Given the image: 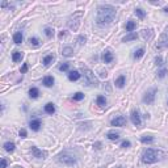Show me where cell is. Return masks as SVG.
<instances>
[{
    "label": "cell",
    "instance_id": "1",
    "mask_svg": "<svg viewBox=\"0 0 168 168\" xmlns=\"http://www.w3.org/2000/svg\"><path fill=\"white\" fill-rule=\"evenodd\" d=\"M116 17V8L112 5H99L97 7V17L96 22L99 25H109L113 22Z\"/></svg>",
    "mask_w": 168,
    "mask_h": 168
},
{
    "label": "cell",
    "instance_id": "2",
    "mask_svg": "<svg viewBox=\"0 0 168 168\" xmlns=\"http://www.w3.org/2000/svg\"><path fill=\"white\" fill-rule=\"evenodd\" d=\"M162 156H165V154H163L162 151H158V150H154V148H147L143 152V155H142V160L146 164H154L158 160L163 159Z\"/></svg>",
    "mask_w": 168,
    "mask_h": 168
},
{
    "label": "cell",
    "instance_id": "3",
    "mask_svg": "<svg viewBox=\"0 0 168 168\" xmlns=\"http://www.w3.org/2000/svg\"><path fill=\"white\" fill-rule=\"evenodd\" d=\"M84 70V78H85V83L89 87H97L99 85V80L94 78V74L92 72L89 68H83Z\"/></svg>",
    "mask_w": 168,
    "mask_h": 168
},
{
    "label": "cell",
    "instance_id": "4",
    "mask_svg": "<svg viewBox=\"0 0 168 168\" xmlns=\"http://www.w3.org/2000/svg\"><path fill=\"white\" fill-rule=\"evenodd\" d=\"M156 88H152V89H150V91H147L146 93H144V96H143V102L144 104H152L154 102V100H155V96H156Z\"/></svg>",
    "mask_w": 168,
    "mask_h": 168
},
{
    "label": "cell",
    "instance_id": "5",
    "mask_svg": "<svg viewBox=\"0 0 168 168\" xmlns=\"http://www.w3.org/2000/svg\"><path fill=\"white\" fill-rule=\"evenodd\" d=\"M59 162L63 163L66 165H74L76 163V159L72 156V155H68V154H60L59 155Z\"/></svg>",
    "mask_w": 168,
    "mask_h": 168
},
{
    "label": "cell",
    "instance_id": "6",
    "mask_svg": "<svg viewBox=\"0 0 168 168\" xmlns=\"http://www.w3.org/2000/svg\"><path fill=\"white\" fill-rule=\"evenodd\" d=\"M32 155H33L34 158H37V159H45V158L47 156V152L42 151V150H39L38 147H36V146H32Z\"/></svg>",
    "mask_w": 168,
    "mask_h": 168
},
{
    "label": "cell",
    "instance_id": "7",
    "mask_svg": "<svg viewBox=\"0 0 168 168\" xmlns=\"http://www.w3.org/2000/svg\"><path fill=\"white\" fill-rule=\"evenodd\" d=\"M130 120L131 122L134 123V125L136 126V127H139L142 123V120H141V114H139V112L136 109H134L133 112H131V116H130Z\"/></svg>",
    "mask_w": 168,
    "mask_h": 168
},
{
    "label": "cell",
    "instance_id": "8",
    "mask_svg": "<svg viewBox=\"0 0 168 168\" xmlns=\"http://www.w3.org/2000/svg\"><path fill=\"white\" fill-rule=\"evenodd\" d=\"M125 123H126V118L122 117V116H118V117H116L114 120L110 121V125H112V126H118V127L123 126Z\"/></svg>",
    "mask_w": 168,
    "mask_h": 168
},
{
    "label": "cell",
    "instance_id": "9",
    "mask_svg": "<svg viewBox=\"0 0 168 168\" xmlns=\"http://www.w3.org/2000/svg\"><path fill=\"white\" fill-rule=\"evenodd\" d=\"M101 59L104 63H110L113 59H114V57H113V54L110 51H104L101 55Z\"/></svg>",
    "mask_w": 168,
    "mask_h": 168
},
{
    "label": "cell",
    "instance_id": "10",
    "mask_svg": "<svg viewBox=\"0 0 168 168\" xmlns=\"http://www.w3.org/2000/svg\"><path fill=\"white\" fill-rule=\"evenodd\" d=\"M29 126H30V129L33 131H38L39 129H41V121L39 120H32L30 123H29Z\"/></svg>",
    "mask_w": 168,
    "mask_h": 168
},
{
    "label": "cell",
    "instance_id": "11",
    "mask_svg": "<svg viewBox=\"0 0 168 168\" xmlns=\"http://www.w3.org/2000/svg\"><path fill=\"white\" fill-rule=\"evenodd\" d=\"M42 84H43L45 87H52V85H54V78L50 76V75L45 76L43 80H42Z\"/></svg>",
    "mask_w": 168,
    "mask_h": 168
},
{
    "label": "cell",
    "instance_id": "12",
    "mask_svg": "<svg viewBox=\"0 0 168 168\" xmlns=\"http://www.w3.org/2000/svg\"><path fill=\"white\" fill-rule=\"evenodd\" d=\"M125 83H126V79L123 75L118 76V78L116 79V87H117V88H123V87H125Z\"/></svg>",
    "mask_w": 168,
    "mask_h": 168
},
{
    "label": "cell",
    "instance_id": "13",
    "mask_svg": "<svg viewBox=\"0 0 168 168\" xmlns=\"http://www.w3.org/2000/svg\"><path fill=\"white\" fill-rule=\"evenodd\" d=\"M80 79V74H79V71H71V72H68V80L71 81H76Z\"/></svg>",
    "mask_w": 168,
    "mask_h": 168
},
{
    "label": "cell",
    "instance_id": "14",
    "mask_svg": "<svg viewBox=\"0 0 168 168\" xmlns=\"http://www.w3.org/2000/svg\"><path fill=\"white\" fill-rule=\"evenodd\" d=\"M22 39H24V36L21 32H16V33L13 34V42H15V43L20 45L21 42H22Z\"/></svg>",
    "mask_w": 168,
    "mask_h": 168
},
{
    "label": "cell",
    "instance_id": "15",
    "mask_svg": "<svg viewBox=\"0 0 168 168\" xmlns=\"http://www.w3.org/2000/svg\"><path fill=\"white\" fill-rule=\"evenodd\" d=\"M135 26H136L135 21H133V20H129L127 22H126V25H125L126 32H130V33H133V30H134V29H135Z\"/></svg>",
    "mask_w": 168,
    "mask_h": 168
},
{
    "label": "cell",
    "instance_id": "16",
    "mask_svg": "<svg viewBox=\"0 0 168 168\" xmlns=\"http://www.w3.org/2000/svg\"><path fill=\"white\" fill-rule=\"evenodd\" d=\"M45 112L47 113V114H52V113L55 112V106L52 102H47L46 105H45Z\"/></svg>",
    "mask_w": 168,
    "mask_h": 168
},
{
    "label": "cell",
    "instance_id": "17",
    "mask_svg": "<svg viewBox=\"0 0 168 168\" xmlns=\"http://www.w3.org/2000/svg\"><path fill=\"white\" fill-rule=\"evenodd\" d=\"M96 104L99 105L100 108H104L105 105H106V99H105L104 96H101V94H100V96H97V99H96Z\"/></svg>",
    "mask_w": 168,
    "mask_h": 168
},
{
    "label": "cell",
    "instance_id": "18",
    "mask_svg": "<svg viewBox=\"0 0 168 168\" xmlns=\"http://www.w3.org/2000/svg\"><path fill=\"white\" fill-rule=\"evenodd\" d=\"M39 94V91L38 88H36V87H32L30 89H29V96L32 97V99H37Z\"/></svg>",
    "mask_w": 168,
    "mask_h": 168
},
{
    "label": "cell",
    "instance_id": "19",
    "mask_svg": "<svg viewBox=\"0 0 168 168\" xmlns=\"http://www.w3.org/2000/svg\"><path fill=\"white\" fill-rule=\"evenodd\" d=\"M62 54L64 55V57H71V55L74 54V49H72V47H70V46H66V47H63V50H62Z\"/></svg>",
    "mask_w": 168,
    "mask_h": 168
},
{
    "label": "cell",
    "instance_id": "20",
    "mask_svg": "<svg viewBox=\"0 0 168 168\" xmlns=\"http://www.w3.org/2000/svg\"><path fill=\"white\" fill-rule=\"evenodd\" d=\"M136 38H138V34L133 32V33H129L126 37H123L122 41H123V42H129V41H133V39H136Z\"/></svg>",
    "mask_w": 168,
    "mask_h": 168
},
{
    "label": "cell",
    "instance_id": "21",
    "mask_svg": "<svg viewBox=\"0 0 168 168\" xmlns=\"http://www.w3.org/2000/svg\"><path fill=\"white\" fill-rule=\"evenodd\" d=\"M15 147H16V144L13 143V142H5L4 143V150L8 152H12L13 150H15Z\"/></svg>",
    "mask_w": 168,
    "mask_h": 168
},
{
    "label": "cell",
    "instance_id": "22",
    "mask_svg": "<svg viewBox=\"0 0 168 168\" xmlns=\"http://www.w3.org/2000/svg\"><path fill=\"white\" fill-rule=\"evenodd\" d=\"M167 46H168V41H167V38H165V36H163L160 42L155 47H156V49H162V47H167Z\"/></svg>",
    "mask_w": 168,
    "mask_h": 168
},
{
    "label": "cell",
    "instance_id": "23",
    "mask_svg": "<svg viewBox=\"0 0 168 168\" xmlns=\"http://www.w3.org/2000/svg\"><path fill=\"white\" fill-rule=\"evenodd\" d=\"M21 59H22V52H21V51H15L12 54V60H13V62H20Z\"/></svg>",
    "mask_w": 168,
    "mask_h": 168
},
{
    "label": "cell",
    "instance_id": "24",
    "mask_svg": "<svg viewBox=\"0 0 168 168\" xmlns=\"http://www.w3.org/2000/svg\"><path fill=\"white\" fill-rule=\"evenodd\" d=\"M143 55H144V49H142V47H141V49L135 50V52H134L133 57H134V59H141Z\"/></svg>",
    "mask_w": 168,
    "mask_h": 168
},
{
    "label": "cell",
    "instance_id": "25",
    "mask_svg": "<svg viewBox=\"0 0 168 168\" xmlns=\"http://www.w3.org/2000/svg\"><path fill=\"white\" fill-rule=\"evenodd\" d=\"M108 139H110V141H117L118 138H120V134L118 133H114V131H109V133L106 134Z\"/></svg>",
    "mask_w": 168,
    "mask_h": 168
},
{
    "label": "cell",
    "instance_id": "26",
    "mask_svg": "<svg viewBox=\"0 0 168 168\" xmlns=\"http://www.w3.org/2000/svg\"><path fill=\"white\" fill-rule=\"evenodd\" d=\"M141 142L142 143H152L154 142V136H151V135H144V136H142L141 138Z\"/></svg>",
    "mask_w": 168,
    "mask_h": 168
},
{
    "label": "cell",
    "instance_id": "27",
    "mask_svg": "<svg viewBox=\"0 0 168 168\" xmlns=\"http://www.w3.org/2000/svg\"><path fill=\"white\" fill-rule=\"evenodd\" d=\"M54 60V55L50 54V55H46V57L43 58V64L45 66H50V63Z\"/></svg>",
    "mask_w": 168,
    "mask_h": 168
},
{
    "label": "cell",
    "instance_id": "28",
    "mask_svg": "<svg viewBox=\"0 0 168 168\" xmlns=\"http://www.w3.org/2000/svg\"><path fill=\"white\" fill-rule=\"evenodd\" d=\"M29 42H30L32 46H36V47L41 45V42H39V39L37 38V37H30V38H29Z\"/></svg>",
    "mask_w": 168,
    "mask_h": 168
},
{
    "label": "cell",
    "instance_id": "29",
    "mask_svg": "<svg viewBox=\"0 0 168 168\" xmlns=\"http://www.w3.org/2000/svg\"><path fill=\"white\" fill-rule=\"evenodd\" d=\"M135 15L138 16L139 18H144V16H146V13H144V10L142 9V8H136V9H135Z\"/></svg>",
    "mask_w": 168,
    "mask_h": 168
},
{
    "label": "cell",
    "instance_id": "30",
    "mask_svg": "<svg viewBox=\"0 0 168 168\" xmlns=\"http://www.w3.org/2000/svg\"><path fill=\"white\" fill-rule=\"evenodd\" d=\"M45 34H46L47 38H51L52 34H54V30H52L51 28H49V26H46V28H45Z\"/></svg>",
    "mask_w": 168,
    "mask_h": 168
},
{
    "label": "cell",
    "instance_id": "31",
    "mask_svg": "<svg viewBox=\"0 0 168 168\" xmlns=\"http://www.w3.org/2000/svg\"><path fill=\"white\" fill-rule=\"evenodd\" d=\"M72 99L75 100V101H80V100L84 99V93H81V92H76V93L74 94Z\"/></svg>",
    "mask_w": 168,
    "mask_h": 168
},
{
    "label": "cell",
    "instance_id": "32",
    "mask_svg": "<svg viewBox=\"0 0 168 168\" xmlns=\"http://www.w3.org/2000/svg\"><path fill=\"white\" fill-rule=\"evenodd\" d=\"M68 67H70V63H63V64L59 66V71L66 72V71H68Z\"/></svg>",
    "mask_w": 168,
    "mask_h": 168
},
{
    "label": "cell",
    "instance_id": "33",
    "mask_svg": "<svg viewBox=\"0 0 168 168\" xmlns=\"http://www.w3.org/2000/svg\"><path fill=\"white\" fill-rule=\"evenodd\" d=\"M142 32H143V37H144V38H146V39H148V38H151V29H148V30H146V29H144V30H142Z\"/></svg>",
    "mask_w": 168,
    "mask_h": 168
},
{
    "label": "cell",
    "instance_id": "34",
    "mask_svg": "<svg viewBox=\"0 0 168 168\" xmlns=\"http://www.w3.org/2000/svg\"><path fill=\"white\" fill-rule=\"evenodd\" d=\"M165 75H167V70H165V68H163V70H160L159 72H158V78L159 79H163Z\"/></svg>",
    "mask_w": 168,
    "mask_h": 168
},
{
    "label": "cell",
    "instance_id": "35",
    "mask_svg": "<svg viewBox=\"0 0 168 168\" xmlns=\"http://www.w3.org/2000/svg\"><path fill=\"white\" fill-rule=\"evenodd\" d=\"M85 41H87L85 36H80V37H79V38H78V42H79V43H80V45H84V43H85Z\"/></svg>",
    "mask_w": 168,
    "mask_h": 168
},
{
    "label": "cell",
    "instance_id": "36",
    "mask_svg": "<svg viewBox=\"0 0 168 168\" xmlns=\"http://www.w3.org/2000/svg\"><path fill=\"white\" fill-rule=\"evenodd\" d=\"M130 146H131L130 141H123L122 144H121V147H123V148H127V147H130Z\"/></svg>",
    "mask_w": 168,
    "mask_h": 168
},
{
    "label": "cell",
    "instance_id": "37",
    "mask_svg": "<svg viewBox=\"0 0 168 168\" xmlns=\"http://www.w3.org/2000/svg\"><path fill=\"white\" fill-rule=\"evenodd\" d=\"M155 62H156V64H158V66H162V64H163V58L159 55V57L155 58Z\"/></svg>",
    "mask_w": 168,
    "mask_h": 168
},
{
    "label": "cell",
    "instance_id": "38",
    "mask_svg": "<svg viewBox=\"0 0 168 168\" xmlns=\"http://www.w3.org/2000/svg\"><path fill=\"white\" fill-rule=\"evenodd\" d=\"M18 134H20L21 138H26V130H25V129H21L20 133H18Z\"/></svg>",
    "mask_w": 168,
    "mask_h": 168
},
{
    "label": "cell",
    "instance_id": "39",
    "mask_svg": "<svg viewBox=\"0 0 168 168\" xmlns=\"http://www.w3.org/2000/svg\"><path fill=\"white\" fill-rule=\"evenodd\" d=\"M26 71H28V64H26V63H24L22 67H21V74H25Z\"/></svg>",
    "mask_w": 168,
    "mask_h": 168
},
{
    "label": "cell",
    "instance_id": "40",
    "mask_svg": "<svg viewBox=\"0 0 168 168\" xmlns=\"http://www.w3.org/2000/svg\"><path fill=\"white\" fill-rule=\"evenodd\" d=\"M1 168H7V159H1Z\"/></svg>",
    "mask_w": 168,
    "mask_h": 168
},
{
    "label": "cell",
    "instance_id": "41",
    "mask_svg": "<svg viewBox=\"0 0 168 168\" xmlns=\"http://www.w3.org/2000/svg\"><path fill=\"white\" fill-rule=\"evenodd\" d=\"M66 34H67V33H66V32H60V33H59V38H62V37H64Z\"/></svg>",
    "mask_w": 168,
    "mask_h": 168
},
{
    "label": "cell",
    "instance_id": "42",
    "mask_svg": "<svg viewBox=\"0 0 168 168\" xmlns=\"http://www.w3.org/2000/svg\"><path fill=\"white\" fill-rule=\"evenodd\" d=\"M163 12H165V13H168V7H165V8H163Z\"/></svg>",
    "mask_w": 168,
    "mask_h": 168
},
{
    "label": "cell",
    "instance_id": "43",
    "mask_svg": "<svg viewBox=\"0 0 168 168\" xmlns=\"http://www.w3.org/2000/svg\"><path fill=\"white\" fill-rule=\"evenodd\" d=\"M100 146H101V143H99V142H97V143H96V148H100Z\"/></svg>",
    "mask_w": 168,
    "mask_h": 168
},
{
    "label": "cell",
    "instance_id": "44",
    "mask_svg": "<svg viewBox=\"0 0 168 168\" xmlns=\"http://www.w3.org/2000/svg\"><path fill=\"white\" fill-rule=\"evenodd\" d=\"M167 34H168V28H167Z\"/></svg>",
    "mask_w": 168,
    "mask_h": 168
},
{
    "label": "cell",
    "instance_id": "45",
    "mask_svg": "<svg viewBox=\"0 0 168 168\" xmlns=\"http://www.w3.org/2000/svg\"><path fill=\"white\" fill-rule=\"evenodd\" d=\"M117 168H122V167H117Z\"/></svg>",
    "mask_w": 168,
    "mask_h": 168
},
{
    "label": "cell",
    "instance_id": "46",
    "mask_svg": "<svg viewBox=\"0 0 168 168\" xmlns=\"http://www.w3.org/2000/svg\"><path fill=\"white\" fill-rule=\"evenodd\" d=\"M17 168H20V167H17Z\"/></svg>",
    "mask_w": 168,
    "mask_h": 168
}]
</instances>
